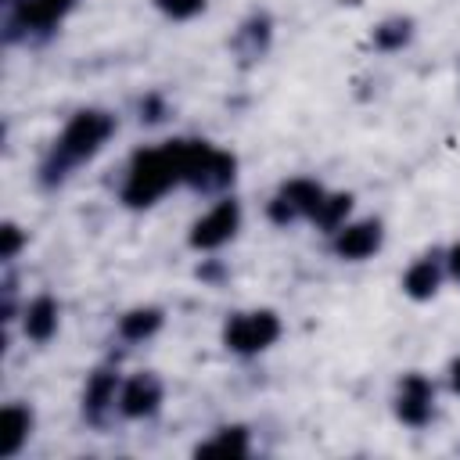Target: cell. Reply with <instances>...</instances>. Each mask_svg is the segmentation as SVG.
I'll use <instances>...</instances> for the list:
<instances>
[{
    "mask_svg": "<svg viewBox=\"0 0 460 460\" xmlns=\"http://www.w3.org/2000/svg\"><path fill=\"white\" fill-rule=\"evenodd\" d=\"M111 133H115V115H108V111H101V108H83V111H75V115L65 122V129L58 133V140H54L47 162H43V183H58V180H65L75 165L90 162V158L108 144Z\"/></svg>",
    "mask_w": 460,
    "mask_h": 460,
    "instance_id": "1",
    "label": "cell"
},
{
    "mask_svg": "<svg viewBox=\"0 0 460 460\" xmlns=\"http://www.w3.org/2000/svg\"><path fill=\"white\" fill-rule=\"evenodd\" d=\"M176 183H183V140H165L133 155L119 194L129 208H147Z\"/></svg>",
    "mask_w": 460,
    "mask_h": 460,
    "instance_id": "2",
    "label": "cell"
},
{
    "mask_svg": "<svg viewBox=\"0 0 460 460\" xmlns=\"http://www.w3.org/2000/svg\"><path fill=\"white\" fill-rule=\"evenodd\" d=\"M237 158L205 140H183V183L201 194H219L234 183Z\"/></svg>",
    "mask_w": 460,
    "mask_h": 460,
    "instance_id": "3",
    "label": "cell"
},
{
    "mask_svg": "<svg viewBox=\"0 0 460 460\" xmlns=\"http://www.w3.org/2000/svg\"><path fill=\"white\" fill-rule=\"evenodd\" d=\"M280 338V316L273 309H252V313H234L223 323V345L237 356H255L270 349Z\"/></svg>",
    "mask_w": 460,
    "mask_h": 460,
    "instance_id": "4",
    "label": "cell"
},
{
    "mask_svg": "<svg viewBox=\"0 0 460 460\" xmlns=\"http://www.w3.org/2000/svg\"><path fill=\"white\" fill-rule=\"evenodd\" d=\"M320 198H323V187H320L316 180L295 176V180H288V183L277 187V194H273L270 205H266V216H270V223H277V226H291V223H298V219H313Z\"/></svg>",
    "mask_w": 460,
    "mask_h": 460,
    "instance_id": "5",
    "label": "cell"
},
{
    "mask_svg": "<svg viewBox=\"0 0 460 460\" xmlns=\"http://www.w3.org/2000/svg\"><path fill=\"white\" fill-rule=\"evenodd\" d=\"M237 230H241V205H237L234 198H223V201H216L205 216L194 219L187 241H190L194 252H216V248H223Z\"/></svg>",
    "mask_w": 460,
    "mask_h": 460,
    "instance_id": "6",
    "label": "cell"
},
{
    "mask_svg": "<svg viewBox=\"0 0 460 460\" xmlns=\"http://www.w3.org/2000/svg\"><path fill=\"white\" fill-rule=\"evenodd\" d=\"M72 7H75V0H14L11 22H7V36L14 40V36H29V32H47Z\"/></svg>",
    "mask_w": 460,
    "mask_h": 460,
    "instance_id": "7",
    "label": "cell"
},
{
    "mask_svg": "<svg viewBox=\"0 0 460 460\" xmlns=\"http://www.w3.org/2000/svg\"><path fill=\"white\" fill-rule=\"evenodd\" d=\"M381 241H385L381 219H356L331 234V252L345 262H363L381 248Z\"/></svg>",
    "mask_w": 460,
    "mask_h": 460,
    "instance_id": "8",
    "label": "cell"
},
{
    "mask_svg": "<svg viewBox=\"0 0 460 460\" xmlns=\"http://www.w3.org/2000/svg\"><path fill=\"white\" fill-rule=\"evenodd\" d=\"M431 413H435V385H431V377H424L417 370L406 374L399 381V392H395V417L402 424H410V428H424L431 420Z\"/></svg>",
    "mask_w": 460,
    "mask_h": 460,
    "instance_id": "9",
    "label": "cell"
},
{
    "mask_svg": "<svg viewBox=\"0 0 460 460\" xmlns=\"http://www.w3.org/2000/svg\"><path fill=\"white\" fill-rule=\"evenodd\" d=\"M162 395H165L162 381L151 370H140V374H133V377L122 381V388H119V413L129 417V420L151 417V413H158Z\"/></svg>",
    "mask_w": 460,
    "mask_h": 460,
    "instance_id": "10",
    "label": "cell"
},
{
    "mask_svg": "<svg viewBox=\"0 0 460 460\" xmlns=\"http://www.w3.org/2000/svg\"><path fill=\"white\" fill-rule=\"evenodd\" d=\"M119 374L115 370H93L90 381H86V392H83V417L90 424H108V417L119 410Z\"/></svg>",
    "mask_w": 460,
    "mask_h": 460,
    "instance_id": "11",
    "label": "cell"
},
{
    "mask_svg": "<svg viewBox=\"0 0 460 460\" xmlns=\"http://www.w3.org/2000/svg\"><path fill=\"white\" fill-rule=\"evenodd\" d=\"M442 277H446V255H442V252H428V255L413 259L410 270L402 273V291H406L410 298L424 302V298H431V295L438 291Z\"/></svg>",
    "mask_w": 460,
    "mask_h": 460,
    "instance_id": "12",
    "label": "cell"
},
{
    "mask_svg": "<svg viewBox=\"0 0 460 460\" xmlns=\"http://www.w3.org/2000/svg\"><path fill=\"white\" fill-rule=\"evenodd\" d=\"M29 431H32V410L22 402L4 406V413H0V456H14L25 446Z\"/></svg>",
    "mask_w": 460,
    "mask_h": 460,
    "instance_id": "13",
    "label": "cell"
},
{
    "mask_svg": "<svg viewBox=\"0 0 460 460\" xmlns=\"http://www.w3.org/2000/svg\"><path fill=\"white\" fill-rule=\"evenodd\" d=\"M58 302L50 295H36L29 305H25V316H22V327H25V338L32 341H50L54 331H58Z\"/></svg>",
    "mask_w": 460,
    "mask_h": 460,
    "instance_id": "14",
    "label": "cell"
},
{
    "mask_svg": "<svg viewBox=\"0 0 460 460\" xmlns=\"http://www.w3.org/2000/svg\"><path fill=\"white\" fill-rule=\"evenodd\" d=\"M266 47H270V18H266V14H252V18L237 29L234 50H237L244 61H255V58L266 54Z\"/></svg>",
    "mask_w": 460,
    "mask_h": 460,
    "instance_id": "15",
    "label": "cell"
},
{
    "mask_svg": "<svg viewBox=\"0 0 460 460\" xmlns=\"http://www.w3.org/2000/svg\"><path fill=\"white\" fill-rule=\"evenodd\" d=\"M349 212H352V194H327L323 190V198H320V205H316L309 223L320 226L323 234H334L338 226L349 223Z\"/></svg>",
    "mask_w": 460,
    "mask_h": 460,
    "instance_id": "16",
    "label": "cell"
},
{
    "mask_svg": "<svg viewBox=\"0 0 460 460\" xmlns=\"http://www.w3.org/2000/svg\"><path fill=\"white\" fill-rule=\"evenodd\" d=\"M158 327H162V309H155V305H137L119 320V334L126 341H147Z\"/></svg>",
    "mask_w": 460,
    "mask_h": 460,
    "instance_id": "17",
    "label": "cell"
},
{
    "mask_svg": "<svg viewBox=\"0 0 460 460\" xmlns=\"http://www.w3.org/2000/svg\"><path fill=\"white\" fill-rule=\"evenodd\" d=\"M212 456V453H223V456H248L252 453V442H248V428L234 424V428H219L208 442L198 446V456Z\"/></svg>",
    "mask_w": 460,
    "mask_h": 460,
    "instance_id": "18",
    "label": "cell"
},
{
    "mask_svg": "<svg viewBox=\"0 0 460 460\" xmlns=\"http://www.w3.org/2000/svg\"><path fill=\"white\" fill-rule=\"evenodd\" d=\"M410 36H413V22H410V18H388V22H381V25L374 29V47H381V50H399V47L410 43Z\"/></svg>",
    "mask_w": 460,
    "mask_h": 460,
    "instance_id": "19",
    "label": "cell"
},
{
    "mask_svg": "<svg viewBox=\"0 0 460 460\" xmlns=\"http://www.w3.org/2000/svg\"><path fill=\"white\" fill-rule=\"evenodd\" d=\"M208 0H155V7L169 18V22H190L205 11Z\"/></svg>",
    "mask_w": 460,
    "mask_h": 460,
    "instance_id": "20",
    "label": "cell"
},
{
    "mask_svg": "<svg viewBox=\"0 0 460 460\" xmlns=\"http://www.w3.org/2000/svg\"><path fill=\"white\" fill-rule=\"evenodd\" d=\"M140 119H147V122H162V119H165V101H162L158 93H147V97L140 101Z\"/></svg>",
    "mask_w": 460,
    "mask_h": 460,
    "instance_id": "21",
    "label": "cell"
},
{
    "mask_svg": "<svg viewBox=\"0 0 460 460\" xmlns=\"http://www.w3.org/2000/svg\"><path fill=\"white\" fill-rule=\"evenodd\" d=\"M0 237H4L0 255H4V259H14V252H18V248H22V241H25V237H22V230H18L14 223H7V226L0 230Z\"/></svg>",
    "mask_w": 460,
    "mask_h": 460,
    "instance_id": "22",
    "label": "cell"
},
{
    "mask_svg": "<svg viewBox=\"0 0 460 460\" xmlns=\"http://www.w3.org/2000/svg\"><path fill=\"white\" fill-rule=\"evenodd\" d=\"M446 255V273L453 277V280H460V241L449 248V252H442Z\"/></svg>",
    "mask_w": 460,
    "mask_h": 460,
    "instance_id": "23",
    "label": "cell"
},
{
    "mask_svg": "<svg viewBox=\"0 0 460 460\" xmlns=\"http://www.w3.org/2000/svg\"><path fill=\"white\" fill-rule=\"evenodd\" d=\"M449 388H453V392L460 395V356H456V359L449 363Z\"/></svg>",
    "mask_w": 460,
    "mask_h": 460,
    "instance_id": "24",
    "label": "cell"
}]
</instances>
